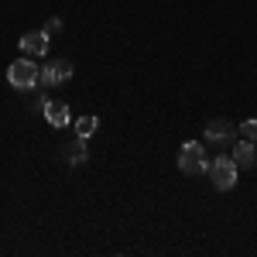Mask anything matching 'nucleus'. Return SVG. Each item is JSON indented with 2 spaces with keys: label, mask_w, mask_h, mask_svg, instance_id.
<instances>
[{
  "label": "nucleus",
  "mask_w": 257,
  "mask_h": 257,
  "mask_svg": "<svg viewBox=\"0 0 257 257\" xmlns=\"http://www.w3.org/2000/svg\"><path fill=\"white\" fill-rule=\"evenodd\" d=\"M243 141H250V144H257V117H250V120H243L240 123V131H237Z\"/></svg>",
  "instance_id": "obj_11"
},
{
  "label": "nucleus",
  "mask_w": 257,
  "mask_h": 257,
  "mask_svg": "<svg viewBox=\"0 0 257 257\" xmlns=\"http://www.w3.org/2000/svg\"><path fill=\"white\" fill-rule=\"evenodd\" d=\"M96 131H99V120L96 117H79V120H76V134H79V138L89 141Z\"/></svg>",
  "instance_id": "obj_10"
},
{
  "label": "nucleus",
  "mask_w": 257,
  "mask_h": 257,
  "mask_svg": "<svg viewBox=\"0 0 257 257\" xmlns=\"http://www.w3.org/2000/svg\"><path fill=\"white\" fill-rule=\"evenodd\" d=\"M38 76H41L38 59L21 55V59H14L7 65V82H11L14 89H35V86H38Z\"/></svg>",
  "instance_id": "obj_1"
},
{
  "label": "nucleus",
  "mask_w": 257,
  "mask_h": 257,
  "mask_svg": "<svg viewBox=\"0 0 257 257\" xmlns=\"http://www.w3.org/2000/svg\"><path fill=\"white\" fill-rule=\"evenodd\" d=\"M21 55H28V59H45L48 55V35L45 31H28V35H21Z\"/></svg>",
  "instance_id": "obj_6"
},
{
  "label": "nucleus",
  "mask_w": 257,
  "mask_h": 257,
  "mask_svg": "<svg viewBox=\"0 0 257 257\" xmlns=\"http://www.w3.org/2000/svg\"><path fill=\"white\" fill-rule=\"evenodd\" d=\"M69 79H72V62L55 59V62H48V65H41L38 86L41 89H55V86H62V82H69Z\"/></svg>",
  "instance_id": "obj_4"
},
{
  "label": "nucleus",
  "mask_w": 257,
  "mask_h": 257,
  "mask_svg": "<svg viewBox=\"0 0 257 257\" xmlns=\"http://www.w3.org/2000/svg\"><path fill=\"white\" fill-rule=\"evenodd\" d=\"M237 161L233 155H216V158L209 161V178H213V185H216L219 192H230L233 185H237Z\"/></svg>",
  "instance_id": "obj_3"
},
{
  "label": "nucleus",
  "mask_w": 257,
  "mask_h": 257,
  "mask_svg": "<svg viewBox=\"0 0 257 257\" xmlns=\"http://www.w3.org/2000/svg\"><path fill=\"white\" fill-rule=\"evenodd\" d=\"M178 172L182 175H202L209 172V158H206V148L199 141H185L182 151H178Z\"/></svg>",
  "instance_id": "obj_2"
},
{
  "label": "nucleus",
  "mask_w": 257,
  "mask_h": 257,
  "mask_svg": "<svg viewBox=\"0 0 257 257\" xmlns=\"http://www.w3.org/2000/svg\"><path fill=\"white\" fill-rule=\"evenodd\" d=\"M230 155H233V161H237V168H250L257 161V144H250V141H233V148H230Z\"/></svg>",
  "instance_id": "obj_8"
},
{
  "label": "nucleus",
  "mask_w": 257,
  "mask_h": 257,
  "mask_svg": "<svg viewBox=\"0 0 257 257\" xmlns=\"http://www.w3.org/2000/svg\"><path fill=\"white\" fill-rule=\"evenodd\" d=\"M65 161H69V165H82V161H86V138L76 134L72 144H65Z\"/></svg>",
  "instance_id": "obj_9"
},
{
  "label": "nucleus",
  "mask_w": 257,
  "mask_h": 257,
  "mask_svg": "<svg viewBox=\"0 0 257 257\" xmlns=\"http://www.w3.org/2000/svg\"><path fill=\"white\" fill-rule=\"evenodd\" d=\"M62 28H65V24H62L59 18H48V21H45V28H41V31H45V35H48V38H52V35H59Z\"/></svg>",
  "instance_id": "obj_12"
},
{
  "label": "nucleus",
  "mask_w": 257,
  "mask_h": 257,
  "mask_svg": "<svg viewBox=\"0 0 257 257\" xmlns=\"http://www.w3.org/2000/svg\"><path fill=\"white\" fill-rule=\"evenodd\" d=\"M41 113H45V120L52 123V127H69L72 123V113H69V106L62 103V99H45V106H41Z\"/></svg>",
  "instance_id": "obj_7"
},
{
  "label": "nucleus",
  "mask_w": 257,
  "mask_h": 257,
  "mask_svg": "<svg viewBox=\"0 0 257 257\" xmlns=\"http://www.w3.org/2000/svg\"><path fill=\"white\" fill-rule=\"evenodd\" d=\"M233 138H237V131H233L230 120H209V123H206V144H213V148H230Z\"/></svg>",
  "instance_id": "obj_5"
}]
</instances>
